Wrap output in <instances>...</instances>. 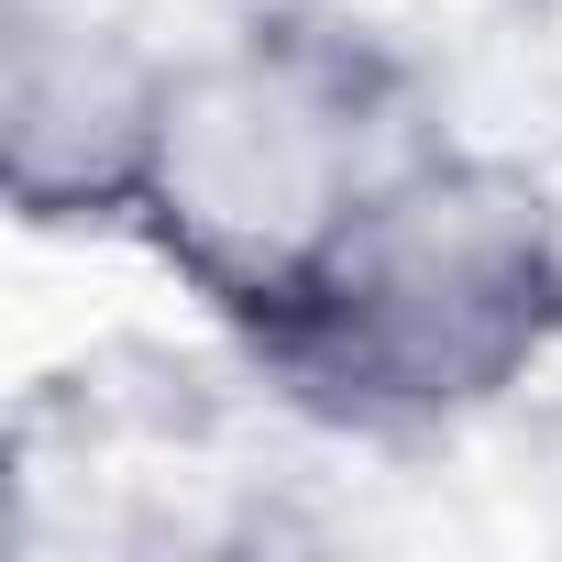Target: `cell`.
I'll use <instances>...</instances> for the list:
<instances>
[{"label": "cell", "mask_w": 562, "mask_h": 562, "mask_svg": "<svg viewBox=\"0 0 562 562\" xmlns=\"http://www.w3.org/2000/svg\"><path fill=\"white\" fill-rule=\"evenodd\" d=\"M243 353L331 430L485 419L562 353V210L507 155L430 133Z\"/></svg>", "instance_id": "7a4b0ae2"}, {"label": "cell", "mask_w": 562, "mask_h": 562, "mask_svg": "<svg viewBox=\"0 0 562 562\" xmlns=\"http://www.w3.org/2000/svg\"><path fill=\"white\" fill-rule=\"evenodd\" d=\"M166 56L89 0L0 12V188L34 232H133L155 166Z\"/></svg>", "instance_id": "3957f363"}, {"label": "cell", "mask_w": 562, "mask_h": 562, "mask_svg": "<svg viewBox=\"0 0 562 562\" xmlns=\"http://www.w3.org/2000/svg\"><path fill=\"white\" fill-rule=\"evenodd\" d=\"M419 144H430L419 89L364 23L254 12V23L166 56L133 243L232 342H254L331 265L353 210Z\"/></svg>", "instance_id": "6da1fadb"}]
</instances>
